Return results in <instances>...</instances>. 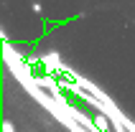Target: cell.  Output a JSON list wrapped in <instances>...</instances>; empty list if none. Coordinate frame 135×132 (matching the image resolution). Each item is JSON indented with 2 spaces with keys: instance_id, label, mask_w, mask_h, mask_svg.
Masks as SVG:
<instances>
[{
  "instance_id": "cell-2",
  "label": "cell",
  "mask_w": 135,
  "mask_h": 132,
  "mask_svg": "<svg viewBox=\"0 0 135 132\" xmlns=\"http://www.w3.org/2000/svg\"><path fill=\"white\" fill-rule=\"evenodd\" d=\"M3 132H15V127L10 125V119H3Z\"/></svg>"
},
{
  "instance_id": "cell-1",
  "label": "cell",
  "mask_w": 135,
  "mask_h": 132,
  "mask_svg": "<svg viewBox=\"0 0 135 132\" xmlns=\"http://www.w3.org/2000/svg\"><path fill=\"white\" fill-rule=\"evenodd\" d=\"M94 125H97V127H99L102 132H110V125H107V117H102V114H97V117H94Z\"/></svg>"
}]
</instances>
